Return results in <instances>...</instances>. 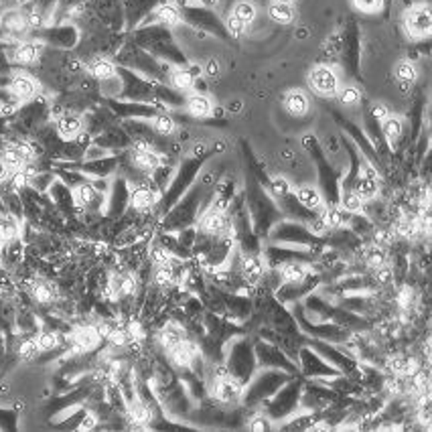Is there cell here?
Instances as JSON below:
<instances>
[{"label": "cell", "instance_id": "6da1fadb", "mask_svg": "<svg viewBox=\"0 0 432 432\" xmlns=\"http://www.w3.org/2000/svg\"><path fill=\"white\" fill-rule=\"evenodd\" d=\"M303 308H305V315L310 321L333 323V325L347 329L349 333H365L374 325L372 319L355 315L347 308H341L339 305H335L333 301L325 298L319 291H315V293H310L303 298Z\"/></svg>", "mask_w": 432, "mask_h": 432}, {"label": "cell", "instance_id": "7a4b0ae2", "mask_svg": "<svg viewBox=\"0 0 432 432\" xmlns=\"http://www.w3.org/2000/svg\"><path fill=\"white\" fill-rule=\"evenodd\" d=\"M244 199H246V207L250 211L254 232L260 236V239H266L268 232L274 227V223H279L284 217L282 211L274 203V199L268 195V191L262 187V183L258 181L252 173H248Z\"/></svg>", "mask_w": 432, "mask_h": 432}, {"label": "cell", "instance_id": "3957f363", "mask_svg": "<svg viewBox=\"0 0 432 432\" xmlns=\"http://www.w3.org/2000/svg\"><path fill=\"white\" fill-rule=\"evenodd\" d=\"M207 158H210V156H193V154H185L183 158H179V167L175 168L173 179H171L167 189L163 191V195H161L156 207H154L156 222H158L165 213H168V210L191 189V185L195 183L199 171L205 167V161H207Z\"/></svg>", "mask_w": 432, "mask_h": 432}, {"label": "cell", "instance_id": "277c9868", "mask_svg": "<svg viewBox=\"0 0 432 432\" xmlns=\"http://www.w3.org/2000/svg\"><path fill=\"white\" fill-rule=\"evenodd\" d=\"M211 189H205L201 183H195L191 185V189L185 193V195L168 210V213H165L161 220H158V230L161 232H171V234H177L185 227H191L195 225L197 220L201 217V203L203 199L210 195Z\"/></svg>", "mask_w": 432, "mask_h": 432}, {"label": "cell", "instance_id": "5b68a950", "mask_svg": "<svg viewBox=\"0 0 432 432\" xmlns=\"http://www.w3.org/2000/svg\"><path fill=\"white\" fill-rule=\"evenodd\" d=\"M223 362L227 365L230 377L236 382L237 386L246 388L248 382L256 376L258 363H256V353H254V337L248 333H239L232 337L225 343V357Z\"/></svg>", "mask_w": 432, "mask_h": 432}, {"label": "cell", "instance_id": "8992f818", "mask_svg": "<svg viewBox=\"0 0 432 432\" xmlns=\"http://www.w3.org/2000/svg\"><path fill=\"white\" fill-rule=\"evenodd\" d=\"M303 148L307 151L313 165L317 168L325 203L339 205V195H341V173H339V168L333 167V163L325 154V148H323L321 142L317 140L315 134H307L303 139Z\"/></svg>", "mask_w": 432, "mask_h": 432}, {"label": "cell", "instance_id": "52a82bcc", "mask_svg": "<svg viewBox=\"0 0 432 432\" xmlns=\"http://www.w3.org/2000/svg\"><path fill=\"white\" fill-rule=\"evenodd\" d=\"M303 376H294L286 382L280 390H276L268 400L258 406V410L264 414L270 422H284L293 414L301 412V390H303Z\"/></svg>", "mask_w": 432, "mask_h": 432}, {"label": "cell", "instance_id": "ba28073f", "mask_svg": "<svg viewBox=\"0 0 432 432\" xmlns=\"http://www.w3.org/2000/svg\"><path fill=\"white\" fill-rule=\"evenodd\" d=\"M294 376L282 372V369H258L256 376L248 382V386L242 390L239 404L258 410V406L268 400L276 390H280L286 382H291Z\"/></svg>", "mask_w": 432, "mask_h": 432}, {"label": "cell", "instance_id": "9c48e42d", "mask_svg": "<svg viewBox=\"0 0 432 432\" xmlns=\"http://www.w3.org/2000/svg\"><path fill=\"white\" fill-rule=\"evenodd\" d=\"M266 239L270 244L301 246V248H308V250L317 252H321L325 248V237L313 234L307 227V223L286 220V217H282L279 223H274V227L268 232Z\"/></svg>", "mask_w": 432, "mask_h": 432}, {"label": "cell", "instance_id": "30bf717a", "mask_svg": "<svg viewBox=\"0 0 432 432\" xmlns=\"http://www.w3.org/2000/svg\"><path fill=\"white\" fill-rule=\"evenodd\" d=\"M291 313H293L294 321L298 325V329L303 331V335L307 337H317V339H323V341H329V343H335V345H345L349 341V333L347 329L339 327V325H333V323H317L310 321L307 315H305V308H303V301L291 305Z\"/></svg>", "mask_w": 432, "mask_h": 432}, {"label": "cell", "instance_id": "8fae6325", "mask_svg": "<svg viewBox=\"0 0 432 432\" xmlns=\"http://www.w3.org/2000/svg\"><path fill=\"white\" fill-rule=\"evenodd\" d=\"M254 353L258 369H282L291 376H301V369L294 360H291L279 345L266 341L262 337H254Z\"/></svg>", "mask_w": 432, "mask_h": 432}, {"label": "cell", "instance_id": "7c38bea8", "mask_svg": "<svg viewBox=\"0 0 432 432\" xmlns=\"http://www.w3.org/2000/svg\"><path fill=\"white\" fill-rule=\"evenodd\" d=\"M317 250H308L301 246H286V244H268L262 248L266 268H279L286 262H301V264L313 266L317 262Z\"/></svg>", "mask_w": 432, "mask_h": 432}, {"label": "cell", "instance_id": "4fadbf2b", "mask_svg": "<svg viewBox=\"0 0 432 432\" xmlns=\"http://www.w3.org/2000/svg\"><path fill=\"white\" fill-rule=\"evenodd\" d=\"M323 284V276L321 272L317 270H308V274L303 280H294V282H282L279 288L274 291V298L279 301L280 305L284 307H291L294 303L303 301L305 296H308L310 293L319 291Z\"/></svg>", "mask_w": 432, "mask_h": 432}, {"label": "cell", "instance_id": "5bb4252c", "mask_svg": "<svg viewBox=\"0 0 432 432\" xmlns=\"http://www.w3.org/2000/svg\"><path fill=\"white\" fill-rule=\"evenodd\" d=\"M296 365L301 369V376L307 379H329V377L341 376V372L335 365L325 362L315 349L308 347L307 343H303L296 353Z\"/></svg>", "mask_w": 432, "mask_h": 432}, {"label": "cell", "instance_id": "9a60e30c", "mask_svg": "<svg viewBox=\"0 0 432 432\" xmlns=\"http://www.w3.org/2000/svg\"><path fill=\"white\" fill-rule=\"evenodd\" d=\"M181 14L183 21L191 23L193 27L203 31V33H207V35H213L215 39H222V41L230 39L223 21L211 9H205V6H187V9H183Z\"/></svg>", "mask_w": 432, "mask_h": 432}, {"label": "cell", "instance_id": "2e32d148", "mask_svg": "<svg viewBox=\"0 0 432 432\" xmlns=\"http://www.w3.org/2000/svg\"><path fill=\"white\" fill-rule=\"evenodd\" d=\"M108 108L112 114L120 120L140 118V120H151L158 112L167 110L161 104H148V102H126V99H108Z\"/></svg>", "mask_w": 432, "mask_h": 432}, {"label": "cell", "instance_id": "e0dca14e", "mask_svg": "<svg viewBox=\"0 0 432 432\" xmlns=\"http://www.w3.org/2000/svg\"><path fill=\"white\" fill-rule=\"evenodd\" d=\"M333 114V118L341 124V128L345 130V134H347L349 139H351V142L357 146V151L362 153V156L365 158V161H369L372 165H382V161H379V156H377V151L374 148V144H372V140L367 139V134L363 132L360 126L355 124V122H351V120H347V118H343V116H339V112L333 110L331 112Z\"/></svg>", "mask_w": 432, "mask_h": 432}, {"label": "cell", "instance_id": "ac0fdd59", "mask_svg": "<svg viewBox=\"0 0 432 432\" xmlns=\"http://www.w3.org/2000/svg\"><path fill=\"white\" fill-rule=\"evenodd\" d=\"M203 327H205V333L211 335L213 339L222 341L223 345L239 333H248L244 325H239L236 321H230L222 315L213 313V310H205L203 313Z\"/></svg>", "mask_w": 432, "mask_h": 432}, {"label": "cell", "instance_id": "d6986e66", "mask_svg": "<svg viewBox=\"0 0 432 432\" xmlns=\"http://www.w3.org/2000/svg\"><path fill=\"white\" fill-rule=\"evenodd\" d=\"M128 205H130V185L124 177L118 175L106 193V215L110 220H118L128 211Z\"/></svg>", "mask_w": 432, "mask_h": 432}, {"label": "cell", "instance_id": "ffe728a7", "mask_svg": "<svg viewBox=\"0 0 432 432\" xmlns=\"http://www.w3.org/2000/svg\"><path fill=\"white\" fill-rule=\"evenodd\" d=\"M242 386H237L232 377H207V394L211 400L222 406L239 404Z\"/></svg>", "mask_w": 432, "mask_h": 432}, {"label": "cell", "instance_id": "44dd1931", "mask_svg": "<svg viewBox=\"0 0 432 432\" xmlns=\"http://www.w3.org/2000/svg\"><path fill=\"white\" fill-rule=\"evenodd\" d=\"M146 51L151 55L156 57V59L173 65V68H189L191 65L189 57L185 55V51L177 45L175 37H168V39H161V41L153 43L151 47H146Z\"/></svg>", "mask_w": 432, "mask_h": 432}, {"label": "cell", "instance_id": "7402d4cb", "mask_svg": "<svg viewBox=\"0 0 432 432\" xmlns=\"http://www.w3.org/2000/svg\"><path fill=\"white\" fill-rule=\"evenodd\" d=\"M43 49L45 47L37 41H16L9 45L4 51L14 68H31V65L39 63Z\"/></svg>", "mask_w": 432, "mask_h": 432}, {"label": "cell", "instance_id": "603a6c76", "mask_svg": "<svg viewBox=\"0 0 432 432\" xmlns=\"http://www.w3.org/2000/svg\"><path fill=\"white\" fill-rule=\"evenodd\" d=\"M404 28L406 33L412 37V39H426L431 37L432 33V13L428 6H414L410 9L404 16Z\"/></svg>", "mask_w": 432, "mask_h": 432}, {"label": "cell", "instance_id": "cb8c5ba5", "mask_svg": "<svg viewBox=\"0 0 432 432\" xmlns=\"http://www.w3.org/2000/svg\"><path fill=\"white\" fill-rule=\"evenodd\" d=\"M308 85L315 94H319L323 98H329V96H335L339 90V77H337L333 68L317 65L308 73Z\"/></svg>", "mask_w": 432, "mask_h": 432}, {"label": "cell", "instance_id": "d4e9b609", "mask_svg": "<svg viewBox=\"0 0 432 432\" xmlns=\"http://www.w3.org/2000/svg\"><path fill=\"white\" fill-rule=\"evenodd\" d=\"M49 199L53 201L55 210L59 211V215L65 222L73 220V217H80V211L75 205V199H73V191L63 181L55 179V183L49 187Z\"/></svg>", "mask_w": 432, "mask_h": 432}, {"label": "cell", "instance_id": "484cf974", "mask_svg": "<svg viewBox=\"0 0 432 432\" xmlns=\"http://www.w3.org/2000/svg\"><path fill=\"white\" fill-rule=\"evenodd\" d=\"M94 144H98L102 148H106L108 153H122L126 148L132 146V139L126 134V130L122 128V124H110L108 128H104L99 134H96L92 139Z\"/></svg>", "mask_w": 432, "mask_h": 432}, {"label": "cell", "instance_id": "4316f807", "mask_svg": "<svg viewBox=\"0 0 432 432\" xmlns=\"http://www.w3.org/2000/svg\"><path fill=\"white\" fill-rule=\"evenodd\" d=\"M39 41L51 45L53 49H59V51H68V49H73L77 45V28L75 27H51V28H39L37 33Z\"/></svg>", "mask_w": 432, "mask_h": 432}, {"label": "cell", "instance_id": "83f0119b", "mask_svg": "<svg viewBox=\"0 0 432 432\" xmlns=\"http://www.w3.org/2000/svg\"><path fill=\"white\" fill-rule=\"evenodd\" d=\"M154 339H156V345L163 349L165 353H168L171 349L179 347L181 343H185V341L191 339V337L187 335V331H185V327H183L181 323L175 321V319H168V321L154 333Z\"/></svg>", "mask_w": 432, "mask_h": 432}, {"label": "cell", "instance_id": "f1b7e54d", "mask_svg": "<svg viewBox=\"0 0 432 432\" xmlns=\"http://www.w3.org/2000/svg\"><path fill=\"white\" fill-rule=\"evenodd\" d=\"M11 92H13L16 98L21 102H31L41 94V84L37 77H33L27 71H14L11 75Z\"/></svg>", "mask_w": 432, "mask_h": 432}, {"label": "cell", "instance_id": "f546056e", "mask_svg": "<svg viewBox=\"0 0 432 432\" xmlns=\"http://www.w3.org/2000/svg\"><path fill=\"white\" fill-rule=\"evenodd\" d=\"M158 199H161V195L154 191L148 183L130 187V205H128V210L136 211V213H154Z\"/></svg>", "mask_w": 432, "mask_h": 432}, {"label": "cell", "instance_id": "4dcf8cb0", "mask_svg": "<svg viewBox=\"0 0 432 432\" xmlns=\"http://www.w3.org/2000/svg\"><path fill=\"white\" fill-rule=\"evenodd\" d=\"M53 128H55L57 136L63 142L77 140L85 132L84 116L82 114H61L55 118Z\"/></svg>", "mask_w": 432, "mask_h": 432}, {"label": "cell", "instance_id": "1f68e13d", "mask_svg": "<svg viewBox=\"0 0 432 432\" xmlns=\"http://www.w3.org/2000/svg\"><path fill=\"white\" fill-rule=\"evenodd\" d=\"M151 21H144V25H161V27L175 28L183 23L181 9L175 2H161L154 13L151 14Z\"/></svg>", "mask_w": 432, "mask_h": 432}, {"label": "cell", "instance_id": "d6a6232c", "mask_svg": "<svg viewBox=\"0 0 432 432\" xmlns=\"http://www.w3.org/2000/svg\"><path fill=\"white\" fill-rule=\"evenodd\" d=\"M177 372H179V379H181V384L189 394V398L193 400V404H201L210 396L207 394V382L197 377L189 367H183V369H177Z\"/></svg>", "mask_w": 432, "mask_h": 432}, {"label": "cell", "instance_id": "836d02e7", "mask_svg": "<svg viewBox=\"0 0 432 432\" xmlns=\"http://www.w3.org/2000/svg\"><path fill=\"white\" fill-rule=\"evenodd\" d=\"M23 260H25V242L21 239V236L2 244V250H0V266L2 268L13 272L23 264Z\"/></svg>", "mask_w": 432, "mask_h": 432}, {"label": "cell", "instance_id": "e575fe53", "mask_svg": "<svg viewBox=\"0 0 432 432\" xmlns=\"http://www.w3.org/2000/svg\"><path fill=\"white\" fill-rule=\"evenodd\" d=\"M266 270H268V268H266V262L264 258H262V254H258V256H244V258H242L239 274H242V279L250 284L252 288L262 280V276L266 274Z\"/></svg>", "mask_w": 432, "mask_h": 432}, {"label": "cell", "instance_id": "d590c367", "mask_svg": "<svg viewBox=\"0 0 432 432\" xmlns=\"http://www.w3.org/2000/svg\"><path fill=\"white\" fill-rule=\"evenodd\" d=\"M116 71H118V65L108 55H96L85 61V73L90 77H94L96 82L108 80L112 75H116Z\"/></svg>", "mask_w": 432, "mask_h": 432}, {"label": "cell", "instance_id": "8d00e7d4", "mask_svg": "<svg viewBox=\"0 0 432 432\" xmlns=\"http://www.w3.org/2000/svg\"><path fill=\"white\" fill-rule=\"evenodd\" d=\"M418 367V360H414L408 353H396V355H392L390 360L386 362V369L390 374H394V376L400 377H410L412 374H416Z\"/></svg>", "mask_w": 432, "mask_h": 432}, {"label": "cell", "instance_id": "74e56055", "mask_svg": "<svg viewBox=\"0 0 432 432\" xmlns=\"http://www.w3.org/2000/svg\"><path fill=\"white\" fill-rule=\"evenodd\" d=\"M294 197H296V201H298L303 207H307V210L310 211L321 210L323 205H325L321 189H317V187H313V185H303V187L294 189Z\"/></svg>", "mask_w": 432, "mask_h": 432}, {"label": "cell", "instance_id": "f35d334b", "mask_svg": "<svg viewBox=\"0 0 432 432\" xmlns=\"http://www.w3.org/2000/svg\"><path fill=\"white\" fill-rule=\"evenodd\" d=\"M319 217L325 223V227L331 232L335 227H345L349 220V211L341 210L339 205H331V203H325L321 210H319Z\"/></svg>", "mask_w": 432, "mask_h": 432}, {"label": "cell", "instance_id": "ab89813d", "mask_svg": "<svg viewBox=\"0 0 432 432\" xmlns=\"http://www.w3.org/2000/svg\"><path fill=\"white\" fill-rule=\"evenodd\" d=\"M284 108L291 116H296V118H303L307 116L308 110H310V99L305 92L301 90H293L284 96Z\"/></svg>", "mask_w": 432, "mask_h": 432}, {"label": "cell", "instance_id": "60d3db41", "mask_svg": "<svg viewBox=\"0 0 432 432\" xmlns=\"http://www.w3.org/2000/svg\"><path fill=\"white\" fill-rule=\"evenodd\" d=\"M183 110L187 112L191 118H211V110H213V104L205 94H193L185 99V106Z\"/></svg>", "mask_w": 432, "mask_h": 432}, {"label": "cell", "instance_id": "b9f144b4", "mask_svg": "<svg viewBox=\"0 0 432 432\" xmlns=\"http://www.w3.org/2000/svg\"><path fill=\"white\" fill-rule=\"evenodd\" d=\"M382 136L386 140V144L390 146L392 151L398 148V142L404 136V124L400 118L396 116H388L384 122H382Z\"/></svg>", "mask_w": 432, "mask_h": 432}, {"label": "cell", "instance_id": "7bdbcfd3", "mask_svg": "<svg viewBox=\"0 0 432 432\" xmlns=\"http://www.w3.org/2000/svg\"><path fill=\"white\" fill-rule=\"evenodd\" d=\"M345 227H349L357 237H362L363 242H367V239L372 242V234H374V230H376L374 222H372L365 213H349V220Z\"/></svg>", "mask_w": 432, "mask_h": 432}, {"label": "cell", "instance_id": "ee69618b", "mask_svg": "<svg viewBox=\"0 0 432 432\" xmlns=\"http://www.w3.org/2000/svg\"><path fill=\"white\" fill-rule=\"evenodd\" d=\"M0 27H2L4 33H9L11 37L28 31L25 13H21V11H6V13L0 16Z\"/></svg>", "mask_w": 432, "mask_h": 432}, {"label": "cell", "instance_id": "f6af8a7d", "mask_svg": "<svg viewBox=\"0 0 432 432\" xmlns=\"http://www.w3.org/2000/svg\"><path fill=\"white\" fill-rule=\"evenodd\" d=\"M21 236V220L6 210L0 211V244H6Z\"/></svg>", "mask_w": 432, "mask_h": 432}, {"label": "cell", "instance_id": "bcb514c9", "mask_svg": "<svg viewBox=\"0 0 432 432\" xmlns=\"http://www.w3.org/2000/svg\"><path fill=\"white\" fill-rule=\"evenodd\" d=\"M151 282H153L156 288H161V291H167V288H171V286H177V284H179L175 270H173V268H171L168 264L153 266Z\"/></svg>", "mask_w": 432, "mask_h": 432}, {"label": "cell", "instance_id": "7dc6e473", "mask_svg": "<svg viewBox=\"0 0 432 432\" xmlns=\"http://www.w3.org/2000/svg\"><path fill=\"white\" fill-rule=\"evenodd\" d=\"M362 260L363 264L367 266L369 270L379 268V266L388 264V250H386V248H379L376 244H365L362 250Z\"/></svg>", "mask_w": 432, "mask_h": 432}, {"label": "cell", "instance_id": "c3c4849f", "mask_svg": "<svg viewBox=\"0 0 432 432\" xmlns=\"http://www.w3.org/2000/svg\"><path fill=\"white\" fill-rule=\"evenodd\" d=\"M153 130L158 134V136H173L177 132V122H175V116H171L167 110L158 112L154 118L148 120Z\"/></svg>", "mask_w": 432, "mask_h": 432}, {"label": "cell", "instance_id": "681fc988", "mask_svg": "<svg viewBox=\"0 0 432 432\" xmlns=\"http://www.w3.org/2000/svg\"><path fill=\"white\" fill-rule=\"evenodd\" d=\"M353 191L357 195L362 197L363 201H372L379 195V179H372V177H365V175H360L357 181L353 185Z\"/></svg>", "mask_w": 432, "mask_h": 432}, {"label": "cell", "instance_id": "f907efd6", "mask_svg": "<svg viewBox=\"0 0 432 432\" xmlns=\"http://www.w3.org/2000/svg\"><path fill=\"white\" fill-rule=\"evenodd\" d=\"M65 337H68V335L55 333V331H51V329H47V327H41L39 333L35 335L37 345L41 349V353H47V351H53L55 347H59V345L65 341Z\"/></svg>", "mask_w": 432, "mask_h": 432}, {"label": "cell", "instance_id": "816d5d0a", "mask_svg": "<svg viewBox=\"0 0 432 432\" xmlns=\"http://www.w3.org/2000/svg\"><path fill=\"white\" fill-rule=\"evenodd\" d=\"M268 16H270V21H274L276 25H291V23H294L293 4L272 2V4L268 6Z\"/></svg>", "mask_w": 432, "mask_h": 432}, {"label": "cell", "instance_id": "f5cc1de1", "mask_svg": "<svg viewBox=\"0 0 432 432\" xmlns=\"http://www.w3.org/2000/svg\"><path fill=\"white\" fill-rule=\"evenodd\" d=\"M282 282H294V280H303L308 274L310 266L301 264V262H286L276 268Z\"/></svg>", "mask_w": 432, "mask_h": 432}, {"label": "cell", "instance_id": "db71d44e", "mask_svg": "<svg viewBox=\"0 0 432 432\" xmlns=\"http://www.w3.org/2000/svg\"><path fill=\"white\" fill-rule=\"evenodd\" d=\"M193 80H195V77L191 75V71L187 70V68H173L171 75H168V85L185 94V92L191 90Z\"/></svg>", "mask_w": 432, "mask_h": 432}, {"label": "cell", "instance_id": "11a10c76", "mask_svg": "<svg viewBox=\"0 0 432 432\" xmlns=\"http://www.w3.org/2000/svg\"><path fill=\"white\" fill-rule=\"evenodd\" d=\"M232 14L234 16H237L242 23H246L248 27H250L252 23L256 21V16H258V9H256V4L254 2H250V0H239V2H236L234 4V9H232Z\"/></svg>", "mask_w": 432, "mask_h": 432}, {"label": "cell", "instance_id": "9f6ffc18", "mask_svg": "<svg viewBox=\"0 0 432 432\" xmlns=\"http://www.w3.org/2000/svg\"><path fill=\"white\" fill-rule=\"evenodd\" d=\"M266 191H268V195L272 197L274 201H279V199H282V197L288 195L293 191V185H291V181L286 177H272V179H268Z\"/></svg>", "mask_w": 432, "mask_h": 432}, {"label": "cell", "instance_id": "6f0895ef", "mask_svg": "<svg viewBox=\"0 0 432 432\" xmlns=\"http://www.w3.org/2000/svg\"><path fill=\"white\" fill-rule=\"evenodd\" d=\"M337 102L345 108H355L362 104V92L355 85H343L341 90H337Z\"/></svg>", "mask_w": 432, "mask_h": 432}, {"label": "cell", "instance_id": "680465c9", "mask_svg": "<svg viewBox=\"0 0 432 432\" xmlns=\"http://www.w3.org/2000/svg\"><path fill=\"white\" fill-rule=\"evenodd\" d=\"M363 203L365 201L353 189L351 191H341V195H339V207L349 211V213H362Z\"/></svg>", "mask_w": 432, "mask_h": 432}, {"label": "cell", "instance_id": "91938a15", "mask_svg": "<svg viewBox=\"0 0 432 432\" xmlns=\"http://www.w3.org/2000/svg\"><path fill=\"white\" fill-rule=\"evenodd\" d=\"M396 77L402 82V84H412L416 77H418V71H416V65L412 61H398L396 63Z\"/></svg>", "mask_w": 432, "mask_h": 432}, {"label": "cell", "instance_id": "94428289", "mask_svg": "<svg viewBox=\"0 0 432 432\" xmlns=\"http://www.w3.org/2000/svg\"><path fill=\"white\" fill-rule=\"evenodd\" d=\"M223 25H225V31H227L230 37H242V35L246 33V28H248V25L242 23V21H239L237 16H234V14H230L227 21H225Z\"/></svg>", "mask_w": 432, "mask_h": 432}, {"label": "cell", "instance_id": "6125c7cd", "mask_svg": "<svg viewBox=\"0 0 432 432\" xmlns=\"http://www.w3.org/2000/svg\"><path fill=\"white\" fill-rule=\"evenodd\" d=\"M384 0H353V6L365 14H374L382 9Z\"/></svg>", "mask_w": 432, "mask_h": 432}, {"label": "cell", "instance_id": "be15d7a7", "mask_svg": "<svg viewBox=\"0 0 432 432\" xmlns=\"http://www.w3.org/2000/svg\"><path fill=\"white\" fill-rule=\"evenodd\" d=\"M201 70H203V75H207V77H217L220 75V71H222V65H220V61L217 59H207L203 65H201Z\"/></svg>", "mask_w": 432, "mask_h": 432}, {"label": "cell", "instance_id": "e7e4bbea", "mask_svg": "<svg viewBox=\"0 0 432 432\" xmlns=\"http://www.w3.org/2000/svg\"><path fill=\"white\" fill-rule=\"evenodd\" d=\"M369 112H372V116L376 118L377 122L382 124L388 116H390V110H388V106H384V104H374L372 108H369Z\"/></svg>", "mask_w": 432, "mask_h": 432}, {"label": "cell", "instance_id": "03108f58", "mask_svg": "<svg viewBox=\"0 0 432 432\" xmlns=\"http://www.w3.org/2000/svg\"><path fill=\"white\" fill-rule=\"evenodd\" d=\"M274 2H284V4H294V0H274Z\"/></svg>", "mask_w": 432, "mask_h": 432}]
</instances>
